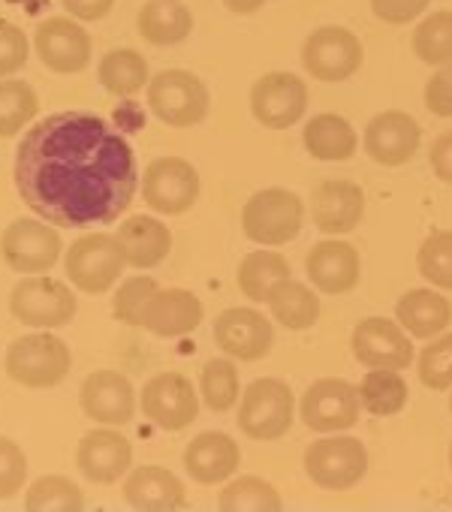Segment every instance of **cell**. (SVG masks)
<instances>
[{"label": "cell", "instance_id": "obj_31", "mask_svg": "<svg viewBox=\"0 0 452 512\" xmlns=\"http://www.w3.org/2000/svg\"><path fill=\"white\" fill-rule=\"evenodd\" d=\"M284 278H290V263L278 250H254L239 266V290L251 302H269L272 287Z\"/></svg>", "mask_w": 452, "mask_h": 512}, {"label": "cell", "instance_id": "obj_43", "mask_svg": "<svg viewBox=\"0 0 452 512\" xmlns=\"http://www.w3.org/2000/svg\"><path fill=\"white\" fill-rule=\"evenodd\" d=\"M28 55L31 46L22 28H16L13 22H0V79L19 73L28 64Z\"/></svg>", "mask_w": 452, "mask_h": 512}, {"label": "cell", "instance_id": "obj_20", "mask_svg": "<svg viewBox=\"0 0 452 512\" xmlns=\"http://www.w3.org/2000/svg\"><path fill=\"white\" fill-rule=\"evenodd\" d=\"M365 214V190L353 181H323L311 199L314 226L326 235H347L359 226Z\"/></svg>", "mask_w": 452, "mask_h": 512}, {"label": "cell", "instance_id": "obj_3", "mask_svg": "<svg viewBox=\"0 0 452 512\" xmlns=\"http://www.w3.org/2000/svg\"><path fill=\"white\" fill-rule=\"evenodd\" d=\"M127 260L118 235L109 232H88L82 238H76L67 250V278L91 296H103L115 287V281L121 278Z\"/></svg>", "mask_w": 452, "mask_h": 512}, {"label": "cell", "instance_id": "obj_48", "mask_svg": "<svg viewBox=\"0 0 452 512\" xmlns=\"http://www.w3.org/2000/svg\"><path fill=\"white\" fill-rule=\"evenodd\" d=\"M223 4H226V10H233L239 16H251L266 4V0H223Z\"/></svg>", "mask_w": 452, "mask_h": 512}, {"label": "cell", "instance_id": "obj_21", "mask_svg": "<svg viewBox=\"0 0 452 512\" xmlns=\"http://www.w3.org/2000/svg\"><path fill=\"white\" fill-rule=\"evenodd\" d=\"M76 464L91 482L112 485L115 479H121L130 470L133 446L124 434H118L112 428H97L82 437V443L76 449Z\"/></svg>", "mask_w": 452, "mask_h": 512}, {"label": "cell", "instance_id": "obj_45", "mask_svg": "<svg viewBox=\"0 0 452 512\" xmlns=\"http://www.w3.org/2000/svg\"><path fill=\"white\" fill-rule=\"evenodd\" d=\"M431 0H371V10L386 25H407L428 10Z\"/></svg>", "mask_w": 452, "mask_h": 512}, {"label": "cell", "instance_id": "obj_34", "mask_svg": "<svg viewBox=\"0 0 452 512\" xmlns=\"http://www.w3.org/2000/svg\"><path fill=\"white\" fill-rule=\"evenodd\" d=\"M217 503L226 512H278L284 506L278 488L260 476H239L220 491Z\"/></svg>", "mask_w": 452, "mask_h": 512}, {"label": "cell", "instance_id": "obj_46", "mask_svg": "<svg viewBox=\"0 0 452 512\" xmlns=\"http://www.w3.org/2000/svg\"><path fill=\"white\" fill-rule=\"evenodd\" d=\"M428 157H431V169H434V175H437L440 181L452 184V130L434 139V145H431V154H428Z\"/></svg>", "mask_w": 452, "mask_h": 512}, {"label": "cell", "instance_id": "obj_44", "mask_svg": "<svg viewBox=\"0 0 452 512\" xmlns=\"http://www.w3.org/2000/svg\"><path fill=\"white\" fill-rule=\"evenodd\" d=\"M425 106L437 118H452V64L440 67L425 85Z\"/></svg>", "mask_w": 452, "mask_h": 512}, {"label": "cell", "instance_id": "obj_9", "mask_svg": "<svg viewBox=\"0 0 452 512\" xmlns=\"http://www.w3.org/2000/svg\"><path fill=\"white\" fill-rule=\"evenodd\" d=\"M308 476L329 491H347L368 473V452L356 437H323L305 452Z\"/></svg>", "mask_w": 452, "mask_h": 512}, {"label": "cell", "instance_id": "obj_36", "mask_svg": "<svg viewBox=\"0 0 452 512\" xmlns=\"http://www.w3.org/2000/svg\"><path fill=\"white\" fill-rule=\"evenodd\" d=\"M40 112L37 91L28 82H0V139L25 130Z\"/></svg>", "mask_w": 452, "mask_h": 512}, {"label": "cell", "instance_id": "obj_37", "mask_svg": "<svg viewBox=\"0 0 452 512\" xmlns=\"http://www.w3.org/2000/svg\"><path fill=\"white\" fill-rule=\"evenodd\" d=\"M199 389H202V398H205L208 410H214V413L233 410L236 401L242 398L236 365L230 359H211V362H205L202 377H199Z\"/></svg>", "mask_w": 452, "mask_h": 512}, {"label": "cell", "instance_id": "obj_24", "mask_svg": "<svg viewBox=\"0 0 452 512\" xmlns=\"http://www.w3.org/2000/svg\"><path fill=\"white\" fill-rule=\"evenodd\" d=\"M239 464H242V449L230 434H223V431L196 434L184 449V467L202 485L230 479L239 470Z\"/></svg>", "mask_w": 452, "mask_h": 512}, {"label": "cell", "instance_id": "obj_32", "mask_svg": "<svg viewBox=\"0 0 452 512\" xmlns=\"http://www.w3.org/2000/svg\"><path fill=\"white\" fill-rule=\"evenodd\" d=\"M97 79L115 97H133L139 88H145L151 82L148 79V61L139 52H133V49H115V52H109L100 61Z\"/></svg>", "mask_w": 452, "mask_h": 512}, {"label": "cell", "instance_id": "obj_11", "mask_svg": "<svg viewBox=\"0 0 452 512\" xmlns=\"http://www.w3.org/2000/svg\"><path fill=\"white\" fill-rule=\"evenodd\" d=\"M142 196L160 214H184L199 199V172L184 157H157L142 175Z\"/></svg>", "mask_w": 452, "mask_h": 512}, {"label": "cell", "instance_id": "obj_19", "mask_svg": "<svg viewBox=\"0 0 452 512\" xmlns=\"http://www.w3.org/2000/svg\"><path fill=\"white\" fill-rule=\"evenodd\" d=\"M82 410L103 425H127L136 416L133 383L118 371H94L79 389Z\"/></svg>", "mask_w": 452, "mask_h": 512}, {"label": "cell", "instance_id": "obj_17", "mask_svg": "<svg viewBox=\"0 0 452 512\" xmlns=\"http://www.w3.org/2000/svg\"><path fill=\"white\" fill-rule=\"evenodd\" d=\"M34 46L40 61L55 73H82L91 64V34L64 16H52L37 25Z\"/></svg>", "mask_w": 452, "mask_h": 512}, {"label": "cell", "instance_id": "obj_47", "mask_svg": "<svg viewBox=\"0 0 452 512\" xmlns=\"http://www.w3.org/2000/svg\"><path fill=\"white\" fill-rule=\"evenodd\" d=\"M61 4L67 7L70 16H76L82 22H100L109 16L115 0H61Z\"/></svg>", "mask_w": 452, "mask_h": 512}, {"label": "cell", "instance_id": "obj_49", "mask_svg": "<svg viewBox=\"0 0 452 512\" xmlns=\"http://www.w3.org/2000/svg\"><path fill=\"white\" fill-rule=\"evenodd\" d=\"M449 467H452V446H449Z\"/></svg>", "mask_w": 452, "mask_h": 512}, {"label": "cell", "instance_id": "obj_1", "mask_svg": "<svg viewBox=\"0 0 452 512\" xmlns=\"http://www.w3.org/2000/svg\"><path fill=\"white\" fill-rule=\"evenodd\" d=\"M16 187L52 226H106L121 217L139 184L136 157L100 115L58 112L25 133L16 151Z\"/></svg>", "mask_w": 452, "mask_h": 512}, {"label": "cell", "instance_id": "obj_23", "mask_svg": "<svg viewBox=\"0 0 452 512\" xmlns=\"http://www.w3.org/2000/svg\"><path fill=\"white\" fill-rule=\"evenodd\" d=\"M311 284L326 296H344L359 284V253L347 241H320L305 260Z\"/></svg>", "mask_w": 452, "mask_h": 512}, {"label": "cell", "instance_id": "obj_18", "mask_svg": "<svg viewBox=\"0 0 452 512\" xmlns=\"http://www.w3.org/2000/svg\"><path fill=\"white\" fill-rule=\"evenodd\" d=\"M422 130L407 112H380L365 127V151L380 166H404L419 151Z\"/></svg>", "mask_w": 452, "mask_h": 512}, {"label": "cell", "instance_id": "obj_50", "mask_svg": "<svg viewBox=\"0 0 452 512\" xmlns=\"http://www.w3.org/2000/svg\"><path fill=\"white\" fill-rule=\"evenodd\" d=\"M449 410H452V398H449Z\"/></svg>", "mask_w": 452, "mask_h": 512}, {"label": "cell", "instance_id": "obj_22", "mask_svg": "<svg viewBox=\"0 0 452 512\" xmlns=\"http://www.w3.org/2000/svg\"><path fill=\"white\" fill-rule=\"evenodd\" d=\"M199 323H202V302L187 290H157L139 314V326L157 338L190 335L196 332Z\"/></svg>", "mask_w": 452, "mask_h": 512}, {"label": "cell", "instance_id": "obj_15", "mask_svg": "<svg viewBox=\"0 0 452 512\" xmlns=\"http://www.w3.org/2000/svg\"><path fill=\"white\" fill-rule=\"evenodd\" d=\"M353 356L365 368L404 371L413 362V344L398 320L368 317L353 329Z\"/></svg>", "mask_w": 452, "mask_h": 512}, {"label": "cell", "instance_id": "obj_10", "mask_svg": "<svg viewBox=\"0 0 452 512\" xmlns=\"http://www.w3.org/2000/svg\"><path fill=\"white\" fill-rule=\"evenodd\" d=\"M365 49L347 28H317L302 46V64L317 82H344L362 67Z\"/></svg>", "mask_w": 452, "mask_h": 512}, {"label": "cell", "instance_id": "obj_26", "mask_svg": "<svg viewBox=\"0 0 452 512\" xmlns=\"http://www.w3.org/2000/svg\"><path fill=\"white\" fill-rule=\"evenodd\" d=\"M118 241H121L127 266H133V269H154L172 250L169 226H163L157 217H148V214L127 217L118 226Z\"/></svg>", "mask_w": 452, "mask_h": 512}, {"label": "cell", "instance_id": "obj_29", "mask_svg": "<svg viewBox=\"0 0 452 512\" xmlns=\"http://www.w3.org/2000/svg\"><path fill=\"white\" fill-rule=\"evenodd\" d=\"M139 34L151 46H178L193 31V16L178 0H148L139 10Z\"/></svg>", "mask_w": 452, "mask_h": 512}, {"label": "cell", "instance_id": "obj_4", "mask_svg": "<svg viewBox=\"0 0 452 512\" xmlns=\"http://www.w3.org/2000/svg\"><path fill=\"white\" fill-rule=\"evenodd\" d=\"M293 413H296L293 389L278 377H263L254 380L242 395L239 428L245 437L260 443L281 440L293 425Z\"/></svg>", "mask_w": 452, "mask_h": 512}, {"label": "cell", "instance_id": "obj_12", "mask_svg": "<svg viewBox=\"0 0 452 512\" xmlns=\"http://www.w3.org/2000/svg\"><path fill=\"white\" fill-rule=\"evenodd\" d=\"M359 410V389L341 377H323L302 395V422L320 434L353 428L359 422Z\"/></svg>", "mask_w": 452, "mask_h": 512}, {"label": "cell", "instance_id": "obj_5", "mask_svg": "<svg viewBox=\"0 0 452 512\" xmlns=\"http://www.w3.org/2000/svg\"><path fill=\"white\" fill-rule=\"evenodd\" d=\"M70 365H73L70 347L58 335H49L46 329L40 335H25L13 341L7 353V374L28 389H52L64 383Z\"/></svg>", "mask_w": 452, "mask_h": 512}, {"label": "cell", "instance_id": "obj_42", "mask_svg": "<svg viewBox=\"0 0 452 512\" xmlns=\"http://www.w3.org/2000/svg\"><path fill=\"white\" fill-rule=\"evenodd\" d=\"M25 479H28V458L22 446L13 443L10 437H0V500L22 491Z\"/></svg>", "mask_w": 452, "mask_h": 512}, {"label": "cell", "instance_id": "obj_8", "mask_svg": "<svg viewBox=\"0 0 452 512\" xmlns=\"http://www.w3.org/2000/svg\"><path fill=\"white\" fill-rule=\"evenodd\" d=\"M10 311L34 329H61L76 317V296L55 278H25L10 293Z\"/></svg>", "mask_w": 452, "mask_h": 512}, {"label": "cell", "instance_id": "obj_30", "mask_svg": "<svg viewBox=\"0 0 452 512\" xmlns=\"http://www.w3.org/2000/svg\"><path fill=\"white\" fill-rule=\"evenodd\" d=\"M272 308V317L293 329V332H302V329H311L317 320H320V299L314 290H308L302 281H293V278H284L272 287L269 293V302Z\"/></svg>", "mask_w": 452, "mask_h": 512}, {"label": "cell", "instance_id": "obj_27", "mask_svg": "<svg viewBox=\"0 0 452 512\" xmlns=\"http://www.w3.org/2000/svg\"><path fill=\"white\" fill-rule=\"evenodd\" d=\"M395 320L413 338H434L452 323V305L434 290H410L395 305Z\"/></svg>", "mask_w": 452, "mask_h": 512}, {"label": "cell", "instance_id": "obj_40", "mask_svg": "<svg viewBox=\"0 0 452 512\" xmlns=\"http://www.w3.org/2000/svg\"><path fill=\"white\" fill-rule=\"evenodd\" d=\"M419 380H422V386H428L434 392L452 389V335H443L422 350Z\"/></svg>", "mask_w": 452, "mask_h": 512}, {"label": "cell", "instance_id": "obj_2", "mask_svg": "<svg viewBox=\"0 0 452 512\" xmlns=\"http://www.w3.org/2000/svg\"><path fill=\"white\" fill-rule=\"evenodd\" d=\"M305 202L287 187H266L242 208L245 235L263 247H281L302 232Z\"/></svg>", "mask_w": 452, "mask_h": 512}, {"label": "cell", "instance_id": "obj_25", "mask_svg": "<svg viewBox=\"0 0 452 512\" xmlns=\"http://www.w3.org/2000/svg\"><path fill=\"white\" fill-rule=\"evenodd\" d=\"M124 500L133 509H148V512H169V509H181L187 503L184 485L181 479L157 464H145L136 467L127 482H124Z\"/></svg>", "mask_w": 452, "mask_h": 512}, {"label": "cell", "instance_id": "obj_13", "mask_svg": "<svg viewBox=\"0 0 452 512\" xmlns=\"http://www.w3.org/2000/svg\"><path fill=\"white\" fill-rule=\"evenodd\" d=\"M308 109V85L296 73H266L251 88V112L269 130H290Z\"/></svg>", "mask_w": 452, "mask_h": 512}, {"label": "cell", "instance_id": "obj_33", "mask_svg": "<svg viewBox=\"0 0 452 512\" xmlns=\"http://www.w3.org/2000/svg\"><path fill=\"white\" fill-rule=\"evenodd\" d=\"M359 401L374 416H395L407 404V383L398 371L371 368L359 383Z\"/></svg>", "mask_w": 452, "mask_h": 512}, {"label": "cell", "instance_id": "obj_6", "mask_svg": "<svg viewBox=\"0 0 452 512\" xmlns=\"http://www.w3.org/2000/svg\"><path fill=\"white\" fill-rule=\"evenodd\" d=\"M211 106L208 88L187 70H163L148 82V109L169 127H196Z\"/></svg>", "mask_w": 452, "mask_h": 512}, {"label": "cell", "instance_id": "obj_7", "mask_svg": "<svg viewBox=\"0 0 452 512\" xmlns=\"http://www.w3.org/2000/svg\"><path fill=\"white\" fill-rule=\"evenodd\" d=\"M61 235L55 226H46L34 217L13 220L0 235V253L4 263L19 275H40L49 272L61 260Z\"/></svg>", "mask_w": 452, "mask_h": 512}, {"label": "cell", "instance_id": "obj_14", "mask_svg": "<svg viewBox=\"0 0 452 512\" xmlns=\"http://www.w3.org/2000/svg\"><path fill=\"white\" fill-rule=\"evenodd\" d=\"M139 404H142V413L163 431H181L199 413V398L193 392V383L178 371L151 377L142 389Z\"/></svg>", "mask_w": 452, "mask_h": 512}, {"label": "cell", "instance_id": "obj_28", "mask_svg": "<svg viewBox=\"0 0 452 512\" xmlns=\"http://www.w3.org/2000/svg\"><path fill=\"white\" fill-rule=\"evenodd\" d=\"M302 142H305L308 154L314 160H323V163H341V160H350L356 154L353 124L341 115H332V112L314 115L302 133Z\"/></svg>", "mask_w": 452, "mask_h": 512}, {"label": "cell", "instance_id": "obj_38", "mask_svg": "<svg viewBox=\"0 0 452 512\" xmlns=\"http://www.w3.org/2000/svg\"><path fill=\"white\" fill-rule=\"evenodd\" d=\"M413 52L425 64H452V13H431L413 31Z\"/></svg>", "mask_w": 452, "mask_h": 512}, {"label": "cell", "instance_id": "obj_39", "mask_svg": "<svg viewBox=\"0 0 452 512\" xmlns=\"http://www.w3.org/2000/svg\"><path fill=\"white\" fill-rule=\"evenodd\" d=\"M416 266L428 284H434L440 290H452V229L431 232L419 244Z\"/></svg>", "mask_w": 452, "mask_h": 512}, {"label": "cell", "instance_id": "obj_16", "mask_svg": "<svg viewBox=\"0 0 452 512\" xmlns=\"http://www.w3.org/2000/svg\"><path fill=\"white\" fill-rule=\"evenodd\" d=\"M214 344L239 362H257L272 350L275 329L254 308H230L214 320Z\"/></svg>", "mask_w": 452, "mask_h": 512}, {"label": "cell", "instance_id": "obj_35", "mask_svg": "<svg viewBox=\"0 0 452 512\" xmlns=\"http://www.w3.org/2000/svg\"><path fill=\"white\" fill-rule=\"evenodd\" d=\"M25 509H31V512H79V509H85V494L73 479L52 473V476H40L28 488Z\"/></svg>", "mask_w": 452, "mask_h": 512}, {"label": "cell", "instance_id": "obj_41", "mask_svg": "<svg viewBox=\"0 0 452 512\" xmlns=\"http://www.w3.org/2000/svg\"><path fill=\"white\" fill-rule=\"evenodd\" d=\"M160 290V284L148 275H139V278H130L118 287L115 299H112V317L118 323H127V326H139V314L145 308V302Z\"/></svg>", "mask_w": 452, "mask_h": 512}]
</instances>
